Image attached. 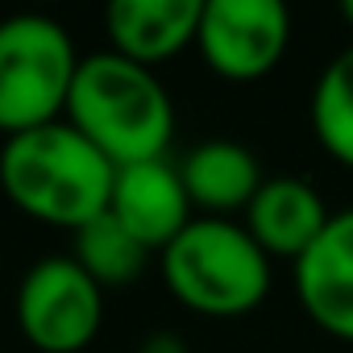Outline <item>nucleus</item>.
Here are the masks:
<instances>
[{"label": "nucleus", "mask_w": 353, "mask_h": 353, "mask_svg": "<svg viewBox=\"0 0 353 353\" xmlns=\"http://www.w3.org/2000/svg\"><path fill=\"white\" fill-rule=\"evenodd\" d=\"M112 183L117 166L67 121L5 137L0 145V192L38 225L79 233L108 212Z\"/></svg>", "instance_id": "nucleus-1"}, {"label": "nucleus", "mask_w": 353, "mask_h": 353, "mask_svg": "<svg viewBox=\"0 0 353 353\" xmlns=\"http://www.w3.org/2000/svg\"><path fill=\"white\" fill-rule=\"evenodd\" d=\"M63 121L75 125L112 166H133L166 158L174 137V100L150 67L129 63L117 50H96L79 59Z\"/></svg>", "instance_id": "nucleus-2"}, {"label": "nucleus", "mask_w": 353, "mask_h": 353, "mask_svg": "<svg viewBox=\"0 0 353 353\" xmlns=\"http://www.w3.org/2000/svg\"><path fill=\"white\" fill-rule=\"evenodd\" d=\"M162 283L188 312L208 320H237L262 307L274 270L270 254L241 221L196 216L162 254Z\"/></svg>", "instance_id": "nucleus-3"}, {"label": "nucleus", "mask_w": 353, "mask_h": 353, "mask_svg": "<svg viewBox=\"0 0 353 353\" xmlns=\"http://www.w3.org/2000/svg\"><path fill=\"white\" fill-rule=\"evenodd\" d=\"M79 59L54 17L13 13L0 21V133L17 137L63 121Z\"/></svg>", "instance_id": "nucleus-4"}, {"label": "nucleus", "mask_w": 353, "mask_h": 353, "mask_svg": "<svg viewBox=\"0 0 353 353\" xmlns=\"http://www.w3.org/2000/svg\"><path fill=\"white\" fill-rule=\"evenodd\" d=\"M13 316L38 353H83L104 324V287L71 254H46L21 274Z\"/></svg>", "instance_id": "nucleus-5"}, {"label": "nucleus", "mask_w": 353, "mask_h": 353, "mask_svg": "<svg viewBox=\"0 0 353 353\" xmlns=\"http://www.w3.org/2000/svg\"><path fill=\"white\" fill-rule=\"evenodd\" d=\"M291 42V13L283 0H204L196 50L212 75L229 83L266 79Z\"/></svg>", "instance_id": "nucleus-6"}, {"label": "nucleus", "mask_w": 353, "mask_h": 353, "mask_svg": "<svg viewBox=\"0 0 353 353\" xmlns=\"http://www.w3.org/2000/svg\"><path fill=\"white\" fill-rule=\"evenodd\" d=\"M108 212L150 250L162 254L174 237H179L196 216L192 196L183 188V174L166 158L117 166V183H112V204Z\"/></svg>", "instance_id": "nucleus-7"}, {"label": "nucleus", "mask_w": 353, "mask_h": 353, "mask_svg": "<svg viewBox=\"0 0 353 353\" xmlns=\"http://www.w3.org/2000/svg\"><path fill=\"white\" fill-rule=\"evenodd\" d=\"M291 279L307 320L353 345V208L332 212L320 241L291 266Z\"/></svg>", "instance_id": "nucleus-8"}, {"label": "nucleus", "mask_w": 353, "mask_h": 353, "mask_svg": "<svg viewBox=\"0 0 353 353\" xmlns=\"http://www.w3.org/2000/svg\"><path fill=\"white\" fill-rule=\"evenodd\" d=\"M204 0H112L104 9L108 50L129 63L158 67L196 46Z\"/></svg>", "instance_id": "nucleus-9"}, {"label": "nucleus", "mask_w": 353, "mask_h": 353, "mask_svg": "<svg viewBox=\"0 0 353 353\" xmlns=\"http://www.w3.org/2000/svg\"><path fill=\"white\" fill-rule=\"evenodd\" d=\"M332 212L324 204V196L295 174H279L266 179L254 196V204L245 208L241 225L250 229V237L270 254V258H287L291 266L320 241V233L328 229Z\"/></svg>", "instance_id": "nucleus-10"}, {"label": "nucleus", "mask_w": 353, "mask_h": 353, "mask_svg": "<svg viewBox=\"0 0 353 353\" xmlns=\"http://www.w3.org/2000/svg\"><path fill=\"white\" fill-rule=\"evenodd\" d=\"M179 174L192 196V208H200L204 216H225V221H233V212L245 216L258 188L266 183L254 150L229 137H212L188 150V158L179 162Z\"/></svg>", "instance_id": "nucleus-11"}, {"label": "nucleus", "mask_w": 353, "mask_h": 353, "mask_svg": "<svg viewBox=\"0 0 353 353\" xmlns=\"http://www.w3.org/2000/svg\"><path fill=\"white\" fill-rule=\"evenodd\" d=\"M307 117L320 150L353 170V46L336 50L320 67Z\"/></svg>", "instance_id": "nucleus-12"}, {"label": "nucleus", "mask_w": 353, "mask_h": 353, "mask_svg": "<svg viewBox=\"0 0 353 353\" xmlns=\"http://www.w3.org/2000/svg\"><path fill=\"white\" fill-rule=\"evenodd\" d=\"M71 258L100 283V287H125L133 279H141L150 250L112 216H96L92 225H83L79 233H71Z\"/></svg>", "instance_id": "nucleus-13"}, {"label": "nucleus", "mask_w": 353, "mask_h": 353, "mask_svg": "<svg viewBox=\"0 0 353 353\" xmlns=\"http://www.w3.org/2000/svg\"><path fill=\"white\" fill-rule=\"evenodd\" d=\"M137 353H192V349H188V341H183L179 332H166V328H162V332H150V336L137 345Z\"/></svg>", "instance_id": "nucleus-14"}, {"label": "nucleus", "mask_w": 353, "mask_h": 353, "mask_svg": "<svg viewBox=\"0 0 353 353\" xmlns=\"http://www.w3.org/2000/svg\"><path fill=\"white\" fill-rule=\"evenodd\" d=\"M341 21L353 30V0H345V5H341Z\"/></svg>", "instance_id": "nucleus-15"}, {"label": "nucleus", "mask_w": 353, "mask_h": 353, "mask_svg": "<svg viewBox=\"0 0 353 353\" xmlns=\"http://www.w3.org/2000/svg\"><path fill=\"white\" fill-rule=\"evenodd\" d=\"M0 274H5V250H0Z\"/></svg>", "instance_id": "nucleus-16"}]
</instances>
